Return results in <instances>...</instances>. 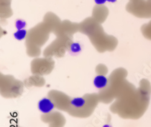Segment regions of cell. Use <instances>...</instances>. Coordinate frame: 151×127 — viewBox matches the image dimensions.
<instances>
[{
  "instance_id": "obj_1",
  "label": "cell",
  "mask_w": 151,
  "mask_h": 127,
  "mask_svg": "<svg viewBox=\"0 0 151 127\" xmlns=\"http://www.w3.org/2000/svg\"><path fill=\"white\" fill-rule=\"evenodd\" d=\"M55 107V103L48 98H44L40 99L37 103L38 110L44 114H47L52 112L54 110Z\"/></svg>"
},
{
  "instance_id": "obj_2",
  "label": "cell",
  "mask_w": 151,
  "mask_h": 127,
  "mask_svg": "<svg viewBox=\"0 0 151 127\" xmlns=\"http://www.w3.org/2000/svg\"><path fill=\"white\" fill-rule=\"evenodd\" d=\"M108 79L104 75H97L94 78L93 83L94 86L99 88V89H102L106 87L108 84Z\"/></svg>"
},
{
  "instance_id": "obj_3",
  "label": "cell",
  "mask_w": 151,
  "mask_h": 127,
  "mask_svg": "<svg viewBox=\"0 0 151 127\" xmlns=\"http://www.w3.org/2000/svg\"><path fill=\"white\" fill-rule=\"evenodd\" d=\"M71 106L74 108H83L86 104V101L82 97L73 98L70 102Z\"/></svg>"
},
{
  "instance_id": "obj_4",
  "label": "cell",
  "mask_w": 151,
  "mask_h": 127,
  "mask_svg": "<svg viewBox=\"0 0 151 127\" xmlns=\"http://www.w3.org/2000/svg\"><path fill=\"white\" fill-rule=\"evenodd\" d=\"M27 35V31L24 29L18 30L14 33V37L18 41L23 40Z\"/></svg>"
},
{
  "instance_id": "obj_5",
  "label": "cell",
  "mask_w": 151,
  "mask_h": 127,
  "mask_svg": "<svg viewBox=\"0 0 151 127\" xmlns=\"http://www.w3.org/2000/svg\"><path fill=\"white\" fill-rule=\"evenodd\" d=\"M70 51L73 53H78L81 51V46L78 43H73L70 46Z\"/></svg>"
},
{
  "instance_id": "obj_6",
  "label": "cell",
  "mask_w": 151,
  "mask_h": 127,
  "mask_svg": "<svg viewBox=\"0 0 151 127\" xmlns=\"http://www.w3.org/2000/svg\"><path fill=\"white\" fill-rule=\"evenodd\" d=\"M26 26V22L23 20H18L15 23V27L18 30H22Z\"/></svg>"
},
{
  "instance_id": "obj_7",
  "label": "cell",
  "mask_w": 151,
  "mask_h": 127,
  "mask_svg": "<svg viewBox=\"0 0 151 127\" xmlns=\"http://www.w3.org/2000/svg\"><path fill=\"white\" fill-rule=\"evenodd\" d=\"M107 0H94L95 3L97 4H103L106 3Z\"/></svg>"
},
{
  "instance_id": "obj_8",
  "label": "cell",
  "mask_w": 151,
  "mask_h": 127,
  "mask_svg": "<svg viewBox=\"0 0 151 127\" xmlns=\"http://www.w3.org/2000/svg\"><path fill=\"white\" fill-rule=\"evenodd\" d=\"M107 1L109 2H111V3H114L117 1V0H107Z\"/></svg>"
},
{
  "instance_id": "obj_9",
  "label": "cell",
  "mask_w": 151,
  "mask_h": 127,
  "mask_svg": "<svg viewBox=\"0 0 151 127\" xmlns=\"http://www.w3.org/2000/svg\"><path fill=\"white\" fill-rule=\"evenodd\" d=\"M103 127H112V126L110 125H109V124H105V125H104L103 126Z\"/></svg>"
}]
</instances>
